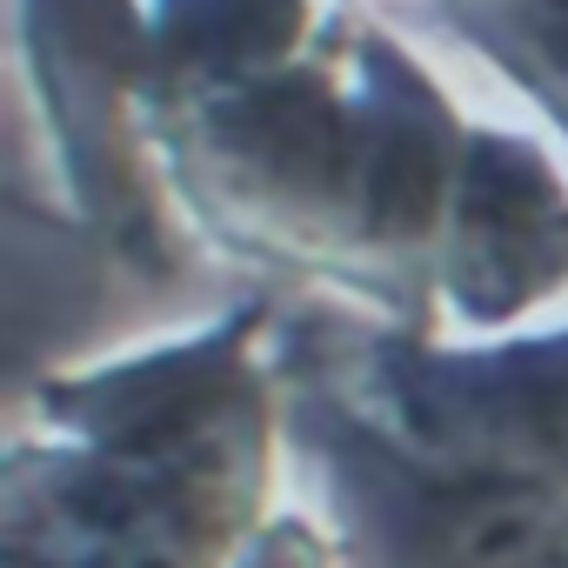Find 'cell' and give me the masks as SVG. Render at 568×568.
<instances>
[{"instance_id":"obj_1","label":"cell","mask_w":568,"mask_h":568,"mask_svg":"<svg viewBox=\"0 0 568 568\" xmlns=\"http://www.w3.org/2000/svg\"><path fill=\"white\" fill-rule=\"evenodd\" d=\"M415 442L448 475L568 481V342L501 362H408L395 368Z\"/></svg>"}]
</instances>
